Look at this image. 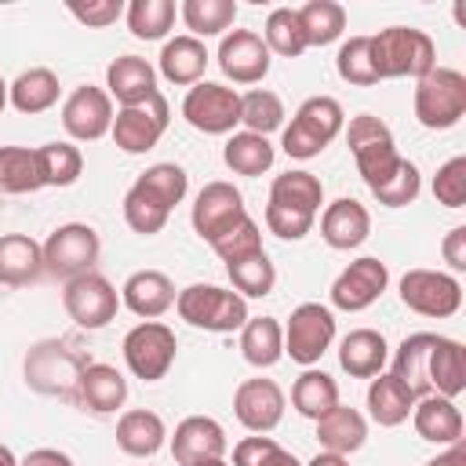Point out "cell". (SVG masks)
<instances>
[{
	"mask_svg": "<svg viewBox=\"0 0 466 466\" xmlns=\"http://www.w3.org/2000/svg\"><path fill=\"white\" fill-rule=\"evenodd\" d=\"M371 66L379 80H397V76L422 80L437 66V44L422 29L390 25L371 36Z\"/></svg>",
	"mask_w": 466,
	"mask_h": 466,
	"instance_id": "cell-1",
	"label": "cell"
},
{
	"mask_svg": "<svg viewBox=\"0 0 466 466\" xmlns=\"http://www.w3.org/2000/svg\"><path fill=\"white\" fill-rule=\"evenodd\" d=\"M175 309L186 324L226 335V331H240L248 324V299L218 288V284H189L175 295Z\"/></svg>",
	"mask_w": 466,
	"mask_h": 466,
	"instance_id": "cell-2",
	"label": "cell"
},
{
	"mask_svg": "<svg viewBox=\"0 0 466 466\" xmlns=\"http://www.w3.org/2000/svg\"><path fill=\"white\" fill-rule=\"evenodd\" d=\"M84 368H87V360L76 350H69L62 339H44V342L29 346L25 364H22L29 390H36L44 397H69V400H76V382H80Z\"/></svg>",
	"mask_w": 466,
	"mask_h": 466,
	"instance_id": "cell-3",
	"label": "cell"
},
{
	"mask_svg": "<svg viewBox=\"0 0 466 466\" xmlns=\"http://www.w3.org/2000/svg\"><path fill=\"white\" fill-rule=\"evenodd\" d=\"M415 120L430 131H448L466 116V76L448 66H433L415 80Z\"/></svg>",
	"mask_w": 466,
	"mask_h": 466,
	"instance_id": "cell-4",
	"label": "cell"
},
{
	"mask_svg": "<svg viewBox=\"0 0 466 466\" xmlns=\"http://www.w3.org/2000/svg\"><path fill=\"white\" fill-rule=\"evenodd\" d=\"M342 124H346L342 106H339L331 95H313V98H306V102L295 109L291 124H288L284 135H280V146H284L288 157L309 160V157H317V153L342 131Z\"/></svg>",
	"mask_w": 466,
	"mask_h": 466,
	"instance_id": "cell-5",
	"label": "cell"
},
{
	"mask_svg": "<svg viewBox=\"0 0 466 466\" xmlns=\"http://www.w3.org/2000/svg\"><path fill=\"white\" fill-rule=\"evenodd\" d=\"M346 142H350V153H353L357 171L368 182V189H379L400 167V160H404L397 153L393 131L375 113H357L350 120V127H346Z\"/></svg>",
	"mask_w": 466,
	"mask_h": 466,
	"instance_id": "cell-6",
	"label": "cell"
},
{
	"mask_svg": "<svg viewBox=\"0 0 466 466\" xmlns=\"http://www.w3.org/2000/svg\"><path fill=\"white\" fill-rule=\"evenodd\" d=\"M40 248H44V273L73 280L95 269L102 240L87 222H62L58 229H51V237Z\"/></svg>",
	"mask_w": 466,
	"mask_h": 466,
	"instance_id": "cell-7",
	"label": "cell"
},
{
	"mask_svg": "<svg viewBox=\"0 0 466 466\" xmlns=\"http://www.w3.org/2000/svg\"><path fill=\"white\" fill-rule=\"evenodd\" d=\"M175 353H178V339L160 320H142L124 335V364L142 382L164 379L175 364Z\"/></svg>",
	"mask_w": 466,
	"mask_h": 466,
	"instance_id": "cell-8",
	"label": "cell"
},
{
	"mask_svg": "<svg viewBox=\"0 0 466 466\" xmlns=\"http://www.w3.org/2000/svg\"><path fill=\"white\" fill-rule=\"evenodd\" d=\"M335 339V313L320 302H302L291 309L288 324H284V353L302 364V368H313L328 346Z\"/></svg>",
	"mask_w": 466,
	"mask_h": 466,
	"instance_id": "cell-9",
	"label": "cell"
},
{
	"mask_svg": "<svg viewBox=\"0 0 466 466\" xmlns=\"http://www.w3.org/2000/svg\"><path fill=\"white\" fill-rule=\"evenodd\" d=\"M182 116L189 127H197L204 135H233V127L240 124V95L226 84L200 80L186 91Z\"/></svg>",
	"mask_w": 466,
	"mask_h": 466,
	"instance_id": "cell-10",
	"label": "cell"
},
{
	"mask_svg": "<svg viewBox=\"0 0 466 466\" xmlns=\"http://www.w3.org/2000/svg\"><path fill=\"white\" fill-rule=\"evenodd\" d=\"M400 302L419 317H455L462 306V284L441 269H408L400 277Z\"/></svg>",
	"mask_w": 466,
	"mask_h": 466,
	"instance_id": "cell-11",
	"label": "cell"
},
{
	"mask_svg": "<svg viewBox=\"0 0 466 466\" xmlns=\"http://www.w3.org/2000/svg\"><path fill=\"white\" fill-rule=\"evenodd\" d=\"M167 120H171V106H167V98L157 91L153 98H146V102H138V106L116 109L109 135H113L116 149H124V153H149V149L160 142V135L167 131Z\"/></svg>",
	"mask_w": 466,
	"mask_h": 466,
	"instance_id": "cell-12",
	"label": "cell"
},
{
	"mask_svg": "<svg viewBox=\"0 0 466 466\" xmlns=\"http://www.w3.org/2000/svg\"><path fill=\"white\" fill-rule=\"evenodd\" d=\"M62 306H66V313H69L73 324H80L87 331H98V328H106L116 317L120 295H116V288L102 273L91 269V273H80V277L66 280Z\"/></svg>",
	"mask_w": 466,
	"mask_h": 466,
	"instance_id": "cell-13",
	"label": "cell"
},
{
	"mask_svg": "<svg viewBox=\"0 0 466 466\" xmlns=\"http://www.w3.org/2000/svg\"><path fill=\"white\" fill-rule=\"evenodd\" d=\"M248 218V208H244V197H240V189L233 186V182H208L200 193H197V200H193V211H189V222H193V229H197V237L200 240H208V244H215L218 237H226L237 222H244Z\"/></svg>",
	"mask_w": 466,
	"mask_h": 466,
	"instance_id": "cell-14",
	"label": "cell"
},
{
	"mask_svg": "<svg viewBox=\"0 0 466 466\" xmlns=\"http://www.w3.org/2000/svg\"><path fill=\"white\" fill-rule=\"evenodd\" d=\"M386 284H390V269H386V262L375 258V255H364V258L350 262V266L335 277V284H331L328 295H331V306H335V309L360 313V309H368L371 302L382 299Z\"/></svg>",
	"mask_w": 466,
	"mask_h": 466,
	"instance_id": "cell-15",
	"label": "cell"
},
{
	"mask_svg": "<svg viewBox=\"0 0 466 466\" xmlns=\"http://www.w3.org/2000/svg\"><path fill=\"white\" fill-rule=\"evenodd\" d=\"M62 127L73 142H98L113 127V98L95 84H80L62 102Z\"/></svg>",
	"mask_w": 466,
	"mask_h": 466,
	"instance_id": "cell-16",
	"label": "cell"
},
{
	"mask_svg": "<svg viewBox=\"0 0 466 466\" xmlns=\"http://www.w3.org/2000/svg\"><path fill=\"white\" fill-rule=\"evenodd\" d=\"M284 390L273 379H244L233 393V415L251 433H269L284 419Z\"/></svg>",
	"mask_w": 466,
	"mask_h": 466,
	"instance_id": "cell-17",
	"label": "cell"
},
{
	"mask_svg": "<svg viewBox=\"0 0 466 466\" xmlns=\"http://www.w3.org/2000/svg\"><path fill=\"white\" fill-rule=\"evenodd\" d=\"M269 47L251 29H229L218 44V69L233 84H258L269 73Z\"/></svg>",
	"mask_w": 466,
	"mask_h": 466,
	"instance_id": "cell-18",
	"label": "cell"
},
{
	"mask_svg": "<svg viewBox=\"0 0 466 466\" xmlns=\"http://www.w3.org/2000/svg\"><path fill=\"white\" fill-rule=\"evenodd\" d=\"M226 448H229L226 430L211 415L182 419L175 426V437H171V455H175L178 466H193V462H204V459H222Z\"/></svg>",
	"mask_w": 466,
	"mask_h": 466,
	"instance_id": "cell-19",
	"label": "cell"
},
{
	"mask_svg": "<svg viewBox=\"0 0 466 466\" xmlns=\"http://www.w3.org/2000/svg\"><path fill=\"white\" fill-rule=\"evenodd\" d=\"M426 390L455 400L466 390V350L448 335H433L426 350Z\"/></svg>",
	"mask_w": 466,
	"mask_h": 466,
	"instance_id": "cell-20",
	"label": "cell"
},
{
	"mask_svg": "<svg viewBox=\"0 0 466 466\" xmlns=\"http://www.w3.org/2000/svg\"><path fill=\"white\" fill-rule=\"evenodd\" d=\"M371 233V215L360 200L353 197H339L324 208L320 215V237L328 248L335 251H350V248H360Z\"/></svg>",
	"mask_w": 466,
	"mask_h": 466,
	"instance_id": "cell-21",
	"label": "cell"
},
{
	"mask_svg": "<svg viewBox=\"0 0 466 466\" xmlns=\"http://www.w3.org/2000/svg\"><path fill=\"white\" fill-rule=\"evenodd\" d=\"M175 284H171V277L167 273H160V269H135L127 280H124V288H120V302L135 313V317H142V320H157V317H164L171 306H175Z\"/></svg>",
	"mask_w": 466,
	"mask_h": 466,
	"instance_id": "cell-22",
	"label": "cell"
},
{
	"mask_svg": "<svg viewBox=\"0 0 466 466\" xmlns=\"http://www.w3.org/2000/svg\"><path fill=\"white\" fill-rule=\"evenodd\" d=\"M106 87H109V98L124 106H138L146 98H153L160 87H157V69L142 58V55H120L109 62L106 69Z\"/></svg>",
	"mask_w": 466,
	"mask_h": 466,
	"instance_id": "cell-23",
	"label": "cell"
},
{
	"mask_svg": "<svg viewBox=\"0 0 466 466\" xmlns=\"http://www.w3.org/2000/svg\"><path fill=\"white\" fill-rule=\"evenodd\" d=\"M127 400V379L113 364H87L76 382V404L95 415H113Z\"/></svg>",
	"mask_w": 466,
	"mask_h": 466,
	"instance_id": "cell-24",
	"label": "cell"
},
{
	"mask_svg": "<svg viewBox=\"0 0 466 466\" xmlns=\"http://www.w3.org/2000/svg\"><path fill=\"white\" fill-rule=\"evenodd\" d=\"M386 357H390V346H386L382 331H375V328H353L339 342V368L350 379H375V375H382Z\"/></svg>",
	"mask_w": 466,
	"mask_h": 466,
	"instance_id": "cell-25",
	"label": "cell"
},
{
	"mask_svg": "<svg viewBox=\"0 0 466 466\" xmlns=\"http://www.w3.org/2000/svg\"><path fill=\"white\" fill-rule=\"evenodd\" d=\"M164 441H167V426H164V419H160L157 411H149V408H131V411H124L120 422H116V448H120L124 455H131V459H149V455H157V451L164 448Z\"/></svg>",
	"mask_w": 466,
	"mask_h": 466,
	"instance_id": "cell-26",
	"label": "cell"
},
{
	"mask_svg": "<svg viewBox=\"0 0 466 466\" xmlns=\"http://www.w3.org/2000/svg\"><path fill=\"white\" fill-rule=\"evenodd\" d=\"M208 47H204V40H197V36H189V33H182V36H171V40H164V47H160V76L164 80H171V84H178V87H186V84H200L204 80V69H208Z\"/></svg>",
	"mask_w": 466,
	"mask_h": 466,
	"instance_id": "cell-27",
	"label": "cell"
},
{
	"mask_svg": "<svg viewBox=\"0 0 466 466\" xmlns=\"http://www.w3.org/2000/svg\"><path fill=\"white\" fill-rule=\"evenodd\" d=\"M411 422H415V433L430 444H455L462 441V411L455 408V400L448 397H419L415 408H411Z\"/></svg>",
	"mask_w": 466,
	"mask_h": 466,
	"instance_id": "cell-28",
	"label": "cell"
},
{
	"mask_svg": "<svg viewBox=\"0 0 466 466\" xmlns=\"http://www.w3.org/2000/svg\"><path fill=\"white\" fill-rule=\"evenodd\" d=\"M44 273V248L29 233H4L0 237V284L22 288Z\"/></svg>",
	"mask_w": 466,
	"mask_h": 466,
	"instance_id": "cell-29",
	"label": "cell"
},
{
	"mask_svg": "<svg viewBox=\"0 0 466 466\" xmlns=\"http://www.w3.org/2000/svg\"><path fill=\"white\" fill-rule=\"evenodd\" d=\"M317 441L324 451H335V455H350L357 448H364L368 441V422L357 408H346V404H335L328 415L317 419Z\"/></svg>",
	"mask_w": 466,
	"mask_h": 466,
	"instance_id": "cell-30",
	"label": "cell"
},
{
	"mask_svg": "<svg viewBox=\"0 0 466 466\" xmlns=\"http://www.w3.org/2000/svg\"><path fill=\"white\" fill-rule=\"evenodd\" d=\"M62 95V84L58 76L47 69V66H33L25 73L15 76V84H7V102L18 109V113H47Z\"/></svg>",
	"mask_w": 466,
	"mask_h": 466,
	"instance_id": "cell-31",
	"label": "cell"
},
{
	"mask_svg": "<svg viewBox=\"0 0 466 466\" xmlns=\"http://www.w3.org/2000/svg\"><path fill=\"white\" fill-rule=\"evenodd\" d=\"M240 357L251 368H273L284 357V328L277 317H248L240 328Z\"/></svg>",
	"mask_w": 466,
	"mask_h": 466,
	"instance_id": "cell-32",
	"label": "cell"
},
{
	"mask_svg": "<svg viewBox=\"0 0 466 466\" xmlns=\"http://www.w3.org/2000/svg\"><path fill=\"white\" fill-rule=\"evenodd\" d=\"M411 408H415V393L400 379H393V375H375L371 379V386H368V411H371V419L379 426L393 430V426L408 422Z\"/></svg>",
	"mask_w": 466,
	"mask_h": 466,
	"instance_id": "cell-33",
	"label": "cell"
},
{
	"mask_svg": "<svg viewBox=\"0 0 466 466\" xmlns=\"http://www.w3.org/2000/svg\"><path fill=\"white\" fill-rule=\"evenodd\" d=\"M222 160H226V167H229L233 175H248V178H255V175H262V171L273 167L277 149H273V142H269L266 135L233 131V135L226 138V146H222Z\"/></svg>",
	"mask_w": 466,
	"mask_h": 466,
	"instance_id": "cell-34",
	"label": "cell"
},
{
	"mask_svg": "<svg viewBox=\"0 0 466 466\" xmlns=\"http://www.w3.org/2000/svg\"><path fill=\"white\" fill-rule=\"evenodd\" d=\"M335 404H339V382H335L328 371L306 368V371L295 379V386H291V408H295L299 415H306V419L317 422V419L328 415Z\"/></svg>",
	"mask_w": 466,
	"mask_h": 466,
	"instance_id": "cell-35",
	"label": "cell"
},
{
	"mask_svg": "<svg viewBox=\"0 0 466 466\" xmlns=\"http://www.w3.org/2000/svg\"><path fill=\"white\" fill-rule=\"evenodd\" d=\"M36 189H44L36 149H29V146H0V193L18 197V193H36Z\"/></svg>",
	"mask_w": 466,
	"mask_h": 466,
	"instance_id": "cell-36",
	"label": "cell"
},
{
	"mask_svg": "<svg viewBox=\"0 0 466 466\" xmlns=\"http://www.w3.org/2000/svg\"><path fill=\"white\" fill-rule=\"evenodd\" d=\"M269 204L317 215L320 204H324V186H320V178L309 175V171H284V175H277L273 186H269Z\"/></svg>",
	"mask_w": 466,
	"mask_h": 466,
	"instance_id": "cell-37",
	"label": "cell"
},
{
	"mask_svg": "<svg viewBox=\"0 0 466 466\" xmlns=\"http://www.w3.org/2000/svg\"><path fill=\"white\" fill-rule=\"evenodd\" d=\"M299 25L306 36V47H324L335 44L346 29V7L335 0H309L299 7Z\"/></svg>",
	"mask_w": 466,
	"mask_h": 466,
	"instance_id": "cell-38",
	"label": "cell"
},
{
	"mask_svg": "<svg viewBox=\"0 0 466 466\" xmlns=\"http://www.w3.org/2000/svg\"><path fill=\"white\" fill-rule=\"evenodd\" d=\"M189 36H226L229 25L237 22V0H182L178 7Z\"/></svg>",
	"mask_w": 466,
	"mask_h": 466,
	"instance_id": "cell-39",
	"label": "cell"
},
{
	"mask_svg": "<svg viewBox=\"0 0 466 466\" xmlns=\"http://www.w3.org/2000/svg\"><path fill=\"white\" fill-rule=\"evenodd\" d=\"M167 215H171V208H167L153 189H146V186L135 178L131 189L124 193V222H127L135 233L153 237V233H160V229L167 226Z\"/></svg>",
	"mask_w": 466,
	"mask_h": 466,
	"instance_id": "cell-40",
	"label": "cell"
},
{
	"mask_svg": "<svg viewBox=\"0 0 466 466\" xmlns=\"http://www.w3.org/2000/svg\"><path fill=\"white\" fill-rule=\"evenodd\" d=\"M175 15H178L175 0H131L124 7L127 29L138 40H164L167 29L175 25Z\"/></svg>",
	"mask_w": 466,
	"mask_h": 466,
	"instance_id": "cell-41",
	"label": "cell"
},
{
	"mask_svg": "<svg viewBox=\"0 0 466 466\" xmlns=\"http://www.w3.org/2000/svg\"><path fill=\"white\" fill-rule=\"evenodd\" d=\"M226 273L233 280V291L237 295H251V299L269 295L273 284H277V266L269 262L266 248L262 251H251V255H244L237 262H226Z\"/></svg>",
	"mask_w": 466,
	"mask_h": 466,
	"instance_id": "cell-42",
	"label": "cell"
},
{
	"mask_svg": "<svg viewBox=\"0 0 466 466\" xmlns=\"http://www.w3.org/2000/svg\"><path fill=\"white\" fill-rule=\"evenodd\" d=\"M44 186H73L84 171V153L73 142H44L36 149Z\"/></svg>",
	"mask_w": 466,
	"mask_h": 466,
	"instance_id": "cell-43",
	"label": "cell"
},
{
	"mask_svg": "<svg viewBox=\"0 0 466 466\" xmlns=\"http://www.w3.org/2000/svg\"><path fill=\"white\" fill-rule=\"evenodd\" d=\"M262 40H266L269 55L299 58V55L306 51V36H302V25H299V11H295V7H273V11L266 15Z\"/></svg>",
	"mask_w": 466,
	"mask_h": 466,
	"instance_id": "cell-44",
	"label": "cell"
},
{
	"mask_svg": "<svg viewBox=\"0 0 466 466\" xmlns=\"http://www.w3.org/2000/svg\"><path fill=\"white\" fill-rule=\"evenodd\" d=\"M240 124L244 131L251 135H269L284 124V102L277 91H266V87H255L248 95H240Z\"/></svg>",
	"mask_w": 466,
	"mask_h": 466,
	"instance_id": "cell-45",
	"label": "cell"
},
{
	"mask_svg": "<svg viewBox=\"0 0 466 466\" xmlns=\"http://www.w3.org/2000/svg\"><path fill=\"white\" fill-rule=\"evenodd\" d=\"M335 69L346 84H357V87L379 84L375 66H371V36H350L335 55Z\"/></svg>",
	"mask_w": 466,
	"mask_h": 466,
	"instance_id": "cell-46",
	"label": "cell"
},
{
	"mask_svg": "<svg viewBox=\"0 0 466 466\" xmlns=\"http://www.w3.org/2000/svg\"><path fill=\"white\" fill-rule=\"evenodd\" d=\"M233 466H302L291 451H284L273 437L255 433L233 444Z\"/></svg>",
	"mask_w": 466,
	"mask_h": 466,
	"instance_id": "cell-47",
	"label": "cell"
},
{
	"mask_svg": "<svg viewBox=\"0 0 466 466\" xmlns=\"http://www.w3.org/2000/svg\"><path fill=\"white\" fill-rule=\"evenodd\" d=\"M138 182H142L146 189H153L167 208L182 204V200H186V189H189L186 167H178V164H171V160H160V164L146 167V171L138 175Z\"/></svg>",
	"mask_w": 466,
	"mask_h": 466,
	"instance_id": "cell-48",
	"label": "cell"
},
{
	"mask_svg": "<svg viewBox=\"0 0 466 466\" xmlns=\"http://www.w3.org/2000/svg\"><path fill=\"white\" fill-rule=\"evenodd\" d=\"M419 189H422L419 167H415L411 160H400V167H397L379 189H371V193H375V200L386 204V208H404V204H411V200L419 197Z\"/></svg>",
	"mask_w": 466,
	"mask_h": 466,
	"instance_id": "cell-49",
	"label": "cell"
},
{
	"mask_svg": "<svg viewBox=\"0 0 466 466\" xmlns=\"http://www.w3.org/2000/svg\"><path fill=\"white\" fill-rule=\"evenodd\" d=\"M433 197L444 208H462L466 204V157H451L437 167L433 175Z\"/></svg>",
	"mask_w": 466,
	"mask_h": 466,
	"instance_id": "cell-50",
	"label": "cell"
},
{
	"mask_svg": "<svg viewBox=\"0 0 466 466\" xmlns=\"http://www.w3.org/2000/svg\"><path fill=\"white\" fill-rule=\"evenodd\" d=\"M211 248H215V255H218L222 262H237V258H244V255H251V251H262L258 222L248 215V218H244V222H237L226 237H218Z\"/></svg>",
	"mask_w": 466,
	"mask_h": 466,
	"instance_id": "cell-51",
	"label": "cell"
},
{
	"mask_svg": "<svg viewBox=\"0 0 466 466\" xmlns=\"http://www.w3.org/2000/svg\"><path fill=\"white\" fill-rule=\"evenodd\" d=\"M262 218H266V229H269L273 237H280V240H302V237L313 229V218H317V215H306V211L280 208V204H269V200H266Z\"/></svg>",
	"mask_w": 466,
	"mask_h": 466,
	"instance_id": "cell-52",
	"label": "cell"
},
{
	"mask_svg": "<svg viewBox=\"0 0 466 466\" xmlns=\"http://www.w3.org/2000/svg\"><path fill=\"white\" fill-rule=\"evenodd\" d=\"M66 11H69L80 25H87V29H106V25H113V22L124 15V0H87V4L69 0Z\"/></svg>",
	"mask_w": 466,
	"mask_h": 466,
	"instance_id": "cell-53",
	"label": "cell"
},
{
	"mask_svg": "<svg viewBox=\"0 0 466 466\" xmlns=\"http://www.w3.org/2000/svg\"><path fill=\"white\" fill-rule=\"evenodd\" d=\"M441 255H444V262H448L455 273L466 269V226H451V229H448V237L441 240Z\"/></svg>",
	"mask_w": 466,
	"mask_h": 466,
	"instance_id": "cell-54",
	"label": "cell"
},
{
	"mask_svg": "<svg viewBox=\"0 0 466 466\" xmlns=\"http://www.w3.org/2000/svg\"><path fill=\"white\" fill-rule=\"evenodd\" d=\"M18 466H76L66 451H58V448H36V451H29Z\"/></svg>",
	"mask_w": 466,
	"mask_h": 466,
	"instance_id": "cell-55",
	"label": "cell"
},
{
	"mask_svg": "<svg viewBox=\"0 0 466 466\" xmlns=\"http://www.w3.org/2000/svg\"><path fill=\"white\" fill-rule=\"evenodd\" d=\"M422 466H466V448H462V441L448 444L444 455H437V459H430V462H422Z\"/></svg>",
	"mask_w": 466,
	"mask_h": 466,
	"instance_id": "cell-56",
	"label": "cell"
},
{
	"mask_svg": "<svg viewBox=\"0 0 466 466\" xmlns=\"http://www.w3.org/2000/svg\"><path fill=\"white\" fill-rule=\"evenodd\" d=\"M306 466H350V459L346 455H335V451H317Z\"/></svg>",
	"mask_w": 466,
	"mask_h": 466,
	"instance_id": "cell-57",
	"label": "cell"
},
{
	"mask_svg": "<svg viewBox=\"0 0 466 466\" xmlns=\"http://www.w3.org/2000/svg\"><path fill=\"white\" fill-rule=\"evenodd\" d=\"M0 466H18V459H15V451L7 444H0Z\"/></svg>",
	"mask_w": 466,
	"mask_h": 466,
	"instance_id": "cell-58",
	"label": "cell"
},
{
	"mask_svg": "<svg viewBox=\"0 0 466 466\" xmlns=\"http://www.w3.org/2000/svg\"><path fill=\"white\" fill-rule=\"evenodd\" d=\"M193 466H229L226 459H204V462H193Z\"/></svg>",
	"mask_w": 466,
	"mask_h": 466,
	"instance_id": "cell-59",
	"label": "cell"
},
{
	"mask_svg": "<svg viewBox=\"0 0 466 466\" xmlns=\"http://www.w3.org/2000/svg\"><path fill=\"white\" fill-rule=\"evenodd\" d=\"M4 106H7V84H4V76H0V113H4Z\"/></svg>",
	"mask_w": 466,
	"mask_h": 466,
	"instance_id": "cell-60",
	"label": "cell"
}]
</instances>
